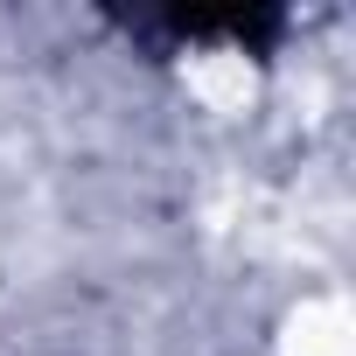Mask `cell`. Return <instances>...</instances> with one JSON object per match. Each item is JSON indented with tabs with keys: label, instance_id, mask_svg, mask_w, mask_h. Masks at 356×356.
Here are the masks:
<instances>
[{
	"label": "cell",
	"instance_id": "cell-1",
	"mask_svg": "<svg viewBox=\"0 0 356 356\" xmlns=\"http://www.w3.org/2000/svg\"><path fill=\"white\" fill-rule=\"evenodd\" d=\"M182 91L196 112L210 119H252L259 98H266V63L245 49V42H203V49H182Z\"/></svg>",
	"mask_w": 356,
	"mask_h": 356
},
{
	"label": "cell",
	"instance_id": "cell-2",
	"mask_svg": "<svg viewBox=\"0 0 356 356\" xmlns=\"http://www.w3.org/2000/svg\"><path fill=\"white\" fill-rule=\"evenodd\" d=\"M273 356H356V307L342 286H307L273 328Z\"/></svg>",
	"mask_w": 356,
	"mask_h": 356
}]
</instances>
